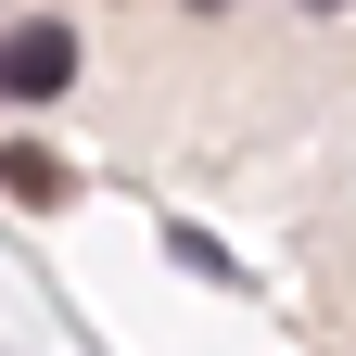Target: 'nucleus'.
I'll return each instance as SVG.
<instances>
[{"mask_svg": "<svg viewBox=\"0 0 356 356\" xmlns=\"http://www.w3.org/2000/svg\"><path fill=\"white\" fill-rule=\"evenodd\" d=\"M76 76V38L64 26H0V102H51Z\"/></svg>", "mask_w": 356, "mask_h": 356, "instance_id": "nucleus-1", "label": "nucleus"}, {"mask_svg": "<svg viewBox=\"0 0 356 356\" xmlns=\"http://www.w3.org/2000/svg\"><path fill=\"white\" fill-rule=\"evenodd\" d=\"M0 191H13V204H64V165L38 140H13V153H0Z\"/></svg>", "mask_w": 356, "mask_h": 356, "instance_id": "nucleus-2", "label": "nucleus"}]
</instances>
